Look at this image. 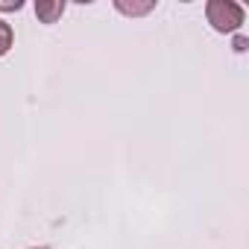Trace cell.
I'll use <instances>...</instances> for the list:
<instances>
[{"label": "cell", "mask_w": 249, "mask_h": 249, "mask_svg": "<svg viewBox=\"0 0 249 249\" xmlns=\"http://www.w3.org/2000/svg\"><path fill=\"white\" fill-rule=\"evenodd\" d=\"M205 18L211 24L214 33H237L246 21V9L240 3H234V0H208L205 3Z\"/></svg>", "instance_id": "6da1fadb"}, {"label": "cell", "mask_w": 249, "mask_h": 249, "mask_svg": "<svg viewBox=\"0 0 249 249\" xmlns=\"http://www.w3.org/2000/svg\"><path fill=\"white\" fill-rule=\"evenodd\" d=\"M65 9H68L65 0H38L36 3V18L41 24H56L65 15Z\"/></svg>", "instance_id": "7a4b0ae2"}, {"label": "cell", "mask_w": 249, "mask_h": 249, "mask_svg": "<svg viewBox=\"0 0 249 249\" xmlns=\"http://www.w3.org/2000/svg\"><path fill=\"white\" fill-rule=\"evenodd\" d=\"M114 9L123 12V15H147V12L156 9V3H153V0H147V3H123V0H117Z\"/></svg>", "instance_id": "3957f363"}, {"label": "cell", "mask_w": 249, "mask_h": 249, "mask_svg": "<svg viewBox=\"0 0 249 249\" xmlns=\"http://www.w3.org/2000/svg\"><path fill=\"white\" fill-rule=\"evenodd\" d=\"M12 44H15V33L3 18H0V56H6L12 50Z\"/></svg>", "instance_id": "277c9868"}, {"label": "cell", "mask_w": 249, "mask_h": 249, "mask_svg": "<svg viewBox=\"0 0 249 249\" xmlns=\"http://www.w3.org/2000/svg\"><path fill=\"white\" fill-rule=\"evenodd\" d=\"M234 50H237V53H243V50H246V38H243V36H237V38H234Z\"/></svg>", "instance_id": "5b68a950"}, {"label": "cell", "mask_w": 249, "mask_h": 249, "mask_svg": "<svg viewBox=\"0 0 249 249\" xmlns=\"http://www.w3.org/2000/svg\"><path fill=\"white\" fill-rule=\"evenodd\" d=\"M30 249H47V246H30Z\"/></svg>", "instance_id": "8992f818"}]
</instances>
